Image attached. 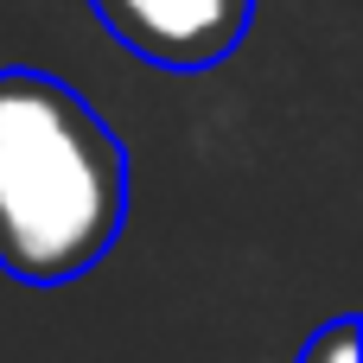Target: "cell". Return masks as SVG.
<instances>
[{
	"label": "cell",
	"instance_id": "1",
	"mask_svg": "<svg viewBox=\"0 0 363 363\" xmlns=\"http://www.w3.org/2000/svg\"><path fill=\"white\" fill-rule=\"evenodd\" d=\"M128 223V147L57 77L0 70V268L26 287L89 274Z\"/></svg>",
	"mask_w": 363,
	"mask_h": 363
},
{
	"label": "cell",
	"instance_id": "2",
	"mask_svg": "<svg viewBox=\"0 0 363 363\" xmlns=\"http://www.w3.org/2000/svg\"><path fill=\"white\" fill-rule=\"evenodd\" d=\"M89 13L140 64L211 70L242 45V32L255 19V0H89Z\"/></svg>",
	"mask_w": 363,
	"mask_h": 363
},
{
	"label": "cell",
	"instance_id": "3",
	"mask_svg": "<svg viewBox=\"0 0 363 363\" xmlns=\"http://www.w3.org/2000/svg\"><path fill=\"white\" fill-rule=\"evenodd\" d=\"M363 351V332L357 319H325L313 338H306V351H300V363H357Z\"/></svg>",
	"mask_w": 363,
	"mask_h": 363
}]
</instances>
